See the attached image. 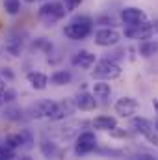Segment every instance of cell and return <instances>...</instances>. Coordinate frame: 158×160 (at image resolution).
<instances>
[{"label":"cell","mask_w":158,"mask_h":160,"mask_svg":"<svg viewBox=\"0 0 158 160\" xmlns=\"http://www.w3.org/2000/svg\"><path fill=\"white\" fill-rule=\"evenodd\" d=\"M93 24H95V21L91 17H87V15H77V17H73L65 24L63 34H65V38H69V39H73V41H82L91 36Z\"/></svg>","instance_id":"obj_1"},{"label":"cell","mask_w":158,"mask_h":160,"mask_svg":"<svg viewBox=\"0 0 158 160\" xmlns=\"http://www.w3.org/2000/svg\"><path fill=\"white\" fill-rule=\"evenodd\" d=\"M91 75L97 80H116L121 77V65L112 58H104L95 62V69L91 71Z\"/></svg>","instance_id":"obj_2"},{"label":"cell","mask_w":158,"mask_h":160,"mask_svg":"<svg viewBox=\"0 0 158 160\" xmlns=\"http://www.w3.org/2000/svg\"><path fill=\"white\" fill-rule=\"evenodd\" d=\"M65 13H67V8H65V4L60 2V0H48V2H45L39 8V19L45 21L47 24L58 22L60 19L65 17Z\"/></svg>","instance_id":"obj_3"},{"label":"cell","mask_w":158,"mask_h":160,"mask_svg":"<svg viewBox=\"0 0 158 160\" xmlns=\"http://www.w3.org/2000/svg\"><path fill=\"white\" fill-rule=\"evenodd\" d=\"M58 108H60V102H54V101H39L36 104H32L28 108V116L32 119H43V118H48L52 121L54 116L58 114Z\"/></svg>","instance_id":"obj_4"},{"label":"cell","mask_w":158,"mask_h":160,"mask_svg":"<svg viewBox=\"0 0 158 160\" xmlns=\"http://www.w3.org/2000/svg\"><path fill=\"white\" fill-rule=\"evenodd\" d=\"M97 149V136L95 132L91 130H86V132H80L75 140V153L78 157H84V155H89Z\"/></svg>","instance_id":"obj_5"},{"label":"cell","mask_w":158,"mask_h":160,"mask_svg":"<svg viewBox=\"0 0 158 160\" xmlns=\"http://www.w3.org/2000/svg\"><path fill=\"white\" fill-rule=\"evenodd\" d=\"M121 41V34L114 26H104L95 32V45L99 47H116Z\"/></svg>","instance_id":"obj_6"},{"label":"cell","mask_w":158,"mask_h":160,"mask_svg":"<svg viewBox=\"0 0 158 160\" xmlns=\"http://www.w3.org/2000/svg\"><path fill=\"white\" fill-rule=\"evenodd\" d=\"M155 34L153 30V22H143V24H136V26H126L125 28V38L128 39H149Z\"/></svg>","instance_id":"obj_7"},{"label":"cell","mask_w":158,"mask_h":160,"mask_svg":"<svg viewBox=\"0 0 158 160\" xmlns=\"http://www.w3.org/2000/svg\"><path fill=\"white\" fill-rule=\"evenodd\" d=\"M121 21H123L126 26H136V24L147 22V15H145L143 9L130 6V8H125V9L121 11Z\"/></svg>","instance_id":"obj_8"},{"label":"cell","mask_w":158,"mask_h":160,"mask_svg":"<svg viewBox=\"0 0 158 160\" xmlns=\"http://www.w3.org/2000/svg\"><path fill=\"white\" fill-rule=\"evenodd\" d=\"M114 110H116V114L119 118H132L138 110V102L132 97H121L114 104Z\"/></svg>","instance_id":"obj_9"},{"label":"cell","mask_w":158,"mask_h":160,"mask_svg":"<svg viewBox=\"0 0 158 160\" xmlns=\"http://www.w3.org/2000/svg\"><path fill=\"white\" fill-rule=\"evenodd\" d=\"M75 102H77V108L82 110V112H91V110L97 108V97L93 95V91L91 93H87V91L78 93L77 99H75Z\"/></svg>","instance_id":"obj_10"},{"label":"cell","mask_w":158,"mask_h":160,"mask_svg":"<svg viewBox=\"0 0 158 160\" xmlns=\"http://www.w3.org/2000/svg\"><path fill=\"white\" fill-rule=\"evenodd\" d=\"M95 54L89 52V50H78L75 56H73V65L80 67V69H91L95 65Z\"/></svg>","instance_id":"obj_11"},{"label":"cell","mask_w":158,"mask_h":160,"mask_svg":"<svg viewBox=\"0 0 158 160\" xmlns=\"http://www.w3.org/2000/svg\"><path fill=\"white\" fill-rule=\"evenodd\" d=\"M156 127L149 119H145V118H132V121H130V130L136 132V134H141V136H147Z\"/></svg>","instance_id":"obj_12"},{"label":"cell","mask_w":158,"mask_h":160,"mask_svg":"<svg viewBox=\"0 0 158 160\" xmlns=\"http://www.w3.org/2000/svg\"><path fill=\"white\" fill-rule=\"evenodd\" d=\"M26 80H28V84H30L34 89H37V91L47 89V86H48V77H47L45 73H41V71H30V73L26 75Z\"/></svg>","instance_id":"obj_13"},{"label":"cell","mask_w":158,"mask_h":160,"mask_svg":"<svg viewBox=\"0 0 158 160\" xmlns=\"http://www.w3.org/2000/svg\"><path fill=\"white\" fill-rule=\"evenodd\" d=\"M138 52L141 58H153L158 54V41L149 38V39H143L138 47Z\"/></svg>","instance_id":"obj_14"},{"label":"cell","mask_w":158,"mask_h":160,"mask_svg":"<svg viewBox=\"0 0 158 160\" xmlns=\"http://www.w3.org/2000/svg\"><path fill=\"white\" fill-rule=\"evenodd\" d=\"M6 50L11 56H19L22 52V38L19 34H9L6 39Z\"/></svg>","instance_id":"obj_15"},{"label":"cell","mask_w":158,"mask_h":160,"mask_svg":"<svg viewBox=\"0 0 158 160\" xmlns=\"http://www.w3.org/2000/svg\"><path fill=\"white\" fill-rule=\"evenodd\" d=\"M93 127L99 128V130H110L112 132L117 127V119L112 118V116H99V118L93 119Z\"/></svg>","instance_id":"obj_16"},{"label":"cell","mask_w":158,"mask_h":160,"mask_svg":"<svg viewBox=\"0 0 158 160\" xmlns=\"http://www.w3.org/2000/svg\"><path fill=\"white\" fill-rule=\"evenodd\" d=\"M93 95L97 97V99H108L110 95H112V86L106 82V80H97L95 84H93Z\"/></svg>","instance_id":"obj_17"},{"label":"cell","mask_w":158,"mask_h":160,"mask_svg":"<svg viewBox=\"0 0 158 160\" xmlns=\"http://www.w3.org/2000/svg\"><path fill=\"white\" fill-rule=\"evenodd\" d=\"M39 151H41V155H43V157H47V158H54V157H58V155H60L58 145H56L54 142H50V140H41Z\"/></svg>","instance_id":"obj_18"},{"label":"cell","mask_w":158,"mask_h":160,"mask_svg":"<svg viewBox=\"0 0 158 160\" xmlns=\"http://www.w3.org/2000/svg\"><path fill=\"white\" fill-rule=\"evenodd\" d=\"M71 80H73V73H71V71H65V69L56 71V73L50 75V82H52L54 86H65V84H69Z\"/></svg>","instance_id":"obj_19"},{"label":"cell","mask_w":158,"mask_h":160,"mask_svg":"<svg viewBox=\"0 0 158 160\" xmlns=\"http://www.w3.org/2000/svg\"><path fill=\"white\" fill-rule=\"evenodd\" d=\"M4 9L7 15H17L21 11V0H4Z\"/></svg>","instance_id":"obj_20"},{"label":"cell","mask_w":158,"mask_h":160,"mask_svg":"<svg viewBox=\"0 0 158 160\" xmlns=\"http://www.w3.org/2000/svg\"><path fill=\"white\" fill-rule=\"evenodd\" d=\"M6 143H7L9 147H13V149L22 147V134H21V132H17V134H9V136L6 138Z\"/></svg>","instance_id":"obj_21"},{"label":"cell","mask_w":158,"mask_h":160,"mask_svg":"<svg viewBox=\"0 0 158 160\" xmlns=\"http://www.w3.org/2000/svg\"><path fill=\"white\" fill-rule=\"evenodd\" d=\"M15 158V149L9 147L7 143H0V160H9Z\"/></svg>","instance_id":"obj_22"},{"label":"cell","mask_w":158,"mask_h":160,"mask_svg":"<svg viewBox=\"0 0 158 160\" xmlns=\"http://www.w3.org/2000/svg\"><path fill=\"white\" fill-rule=\"evenodd\" d=\"M4 118L11 119V121H19L22 118V110L21 108H6L4 110Z\"/></svg>","instance_id":"obj_23"},{"label":"cell","mask_w":158,"mask_h":160,"mask_svg":"<svg viewBox=\"0 0 158 160\" xmlns=\"http://www.w3.org/2000/svg\"><path fill=\"white\" fill-rule=\"evenodd\" d=\"M21 134H22V147L24 149H32L34 147V136H32V132L28 128H22Z\"/></svg>","instance_id":"obj_24"},{"label":"cell","mask_w":158,"mask_h":160,"mask_svg":"<svg viewBox=\"0 0 158 160\" xmlns=\"http://www.w3.org/2000/svg\"><path fill=\"white\" fill-rule=\"evenodd\" d=\"M95 24H101V26H116V19L112 15H101L95 19Z\"/></svg>","instance_id":"obj_25"},{"label":"cell","mask_w":158,"mask_h":160,"mask_svg":"<svg viewBox=\"0 0 158 160\" xmlns=\"http://www.w3.org/2000/svg\"><path fill=\"white\" fill-rule=\"evenodd\" d=\"M13 101H15V91L9 89V88H6V91L2 93V99H0V106L9 104V102H13Z\"/></svg>","instance_id":"obj_26"},{"label":"cell","mask_w":158,"mask_h":160,"mask_svg":"<svg viewBox=\"0 0 158 160\" xmlns=\"http://www.w3.org/2000/svg\"><path fill=\"white\" fill-rule=\"evenodd\" d=\"M145 138H147V142H149V143H153L155 147H158V130H156V128H155V130H151Z\"/></svg>","instance_id":"obj_27"},{"label":"cell","mask_w":158,"mask_h":160,"mask_svg":"<svg viewBox=\"0 0 158 160\" xmlns=\"http://www.w3.org/2000/svg\"><path fill=\"white\" fill-rule=\"evenodd\" d=\"M63 4H65L67 11H73V9H77L80 4H82V0H63Z\"/></svg>","instance_id":"obj_28"},{"label":"cell","mask_w":158,"mask_h":160,"mask_svg":"<svg viewBox=\"0 0 158 160\" xmlns=\"http://www.w3.org/2000/svg\"><path fill=\"white\" fill-rule=\"evenodd\" d=\"M0 77L2 78H7V80H13V71L9 67H2L0 69Z\"/></svg>","instance_id":"obj_29"},{"label":"cell","mask_w":158,"mask_h":160,"mask_svg":"<svg viewBox=\"0 0 158 160\" xmlns=\"http://www.w3.org/2000/svg\"><path fill=\"white\" fill-rule=\"evenodd\" d=\"M123 56H125V48H119V50H116V52H112V56H108V58H112L114 62H119Z\"/></svg>","instance_id":"obj_30"},{"label":"cell","mask_w":158,"mask_h":160,"mask_svg":"<svg viewBox=\"0 0 158 160\" xmlns=\"http://www.w3.org/2000/svg\"><path fill=\"white\" fill-rule=\"evenodd\" d=\"M6 91V78L0 77V99H2V93Z\"/></svg>","instance_id":"obj_31"},{"label":"cell","mask_w":158,"mask_h":160,"mask_svg":"<svg viewBox=\"0 0 158 160\" xmlns=\"http://www.w3.org/2000/svg\"><path fill=\"white\" fill-rule=\"evenodd\" d=\"M153 30H155V34H158V19L153 21Z\"/></svg>","instance_id":"obj_32"},{"label":"cell","mask_w":158,"mask_h":160,"mask_svg":"<svg viewBox=\"0 0 158 160\" xmlns=\"http://www.w3.org/2000/svg\"><path fill=\"white\" fill-rule=\"evenodd\" d=\"M155 110L158 112V99H156V102H155Z\"/></svg>","instance_id":"obj_33"},{"label":"cell","mask_w":158,"mask_h":160,"mask_svg":"<svg viewBox=\"0 0 158 160\" xmlns=\"http://www.w3.org/2000/svg\"><path fill=\"white\" fill-rule=\"evenodd\" d=\"M155 127H156V130H158V121H156V125H155Z\"/></svg>","instance_id":"obj_34"},{"label":"cell","mask_w":158,"mask_h":160,"mask_svg":"<svg viewBox=\"0 0 158 160\" xmlns=\"http://www.w3.org/2000/svg\"><path fill=\"white\" fill-rule=\"evenodd\" d=\"M24 2H34V0H24Z\"/></svg>","instance_id":"obj_35"}]
</instances>
